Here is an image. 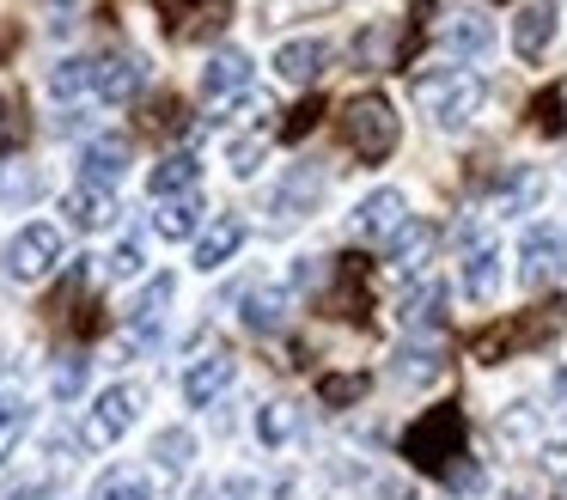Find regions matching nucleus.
<instances>
[{"label": "nucleus", "mask_w": 567, "mask_h": 500, "mask_svg": "<svg viewBox=\"0 0 567 500\" xmlns=\"http://www.w3.org/2000/svg\"><path fill=\"white\" fill-rule=\"evenodd\" d=\"M342 141L354 159H367V165H384V159L396 153V141H403V116L391 110V98L384 92H360L342 104Z\"/></svg>", "instance_id": "f257e3e1"}, {"label": "nucleus", "mask_w": 567, "mask_h": 500, "mask_svg": "<svg viewBox=\"0 0 567 500\" xmlns=\"http://www.w3.org/2000/svg\"><path fill=\"white\" fill-rule=\"evenodd\" d=\"M482 98H488V85H482V73L470 68H445V73H421L415 80V104L427 110L433 129H470L482 110Z\"/></svg>", "instance_id": "f03ea898"}, {"label": "nucleus", "mask_w": 567, "mask_h": 500, "mask_svg": "<svg viewBox=\"0 0 567 500\" xmlns=\"http://www.w3.org/2000/svg\"><path fill=\"white\" fill-rule=\"evenodd\" d=\"M403 458L421 463V470H433V476H452L457 458H464V415L457 409L421 415V421L403 433Z\"/></svg>", "instance_id": "7ed1b4c3"}, {"label": "nucleus", "mask_w": 567, "mask_h": 500, "mask_svg": "<svg viewBox=\"0 0 567 500\" xmlns=\"http://www.w3.org/2000/svg\"><path fill=\"white\" fill-rule=\"evenodd\" d=\"M62 251H68L62 226H50V220H31V226L13 232V244H7V256H0V263H7V280H43V275H55Z\"/></svg>", "instance_id": "20e7f679"}, {"label": "nucleus", "mask_w": 567, "mask_h": 500, "mask_svg": "<svg viewBox=\"0 0 567 500\" xmlns=\"http://www.w3.org/2000/svg\"><path fill=\"white\" fill-rule=\"evenodd\" d=\"M141 409H147V390L141 385H111L92 397V415H86V446H111V439H123L128 427L141 421Z\"/></svg>", "instance_id": "39448f33"}, {"label": "nucleus", "mask_w": 567, "mask_h": 500, "mask_svg": "<svg viewBox=\"0 0 567 500\" xmlns=\"http://www.w3.org/2000/svg\"><path fill=\"white\" fill-rule=\"evenodd\" d=\"M409 226V202H403V190H372V195H360V207L348 214V232L354 238H396V232Z\"/></svg>", "instance_id": "423d86ee"}, {"label": "nucleus", "mask_w": 567, "mask_h": 500, "mask_svg": "<svg viewBox=\"0 0 567 500\" xmlns=\"http://www.w3.org/2000/svg\"><path fill=\"white\" fill-rule=\"evenodd\" d=\"M141 80H147V61L128 55V49L92 55V98H99V104H128V98L141 92Z\"/></svg>", "instance_id": "0eeeda50"}, {"label": "nucleus", "mask_w": 567, "mask_h": 500, "mask_svg": "<svg viewBox=\"0 0 567 500\" xmlns=\"http://www.w3.org/2000/svg\"><path fill=\"white\" fill-rule=\"evenodd\" d=\"M318 195H323V171H318V165H293V171L281 177V190L269 195L275 226H293V220H306L311 207H318Z\"/></svg>", "instance_id": "6e6552de"}, {"label": "nucleus", "mask_w": 567, "mask_h": 500, "mask_svg": "<svg viewBox=\"0 0 567 500\" xmlns=\"http://www.w3.org/2000/svg\"><path fill=\"white\" fill-rule=\"evenodd\" d=\"M457 287H464L470 305H488L501 293V244L494 238H470L464 268H457Z\"/></svg>", "instance_id": "1a4fd4ad"}, {"label": "nucleus", "mask_w": 567, "mask_h": 500, "mask_svg": "<svg viewBox=\"0 0 567 500\" xmlns=\"http://www.w3.org/2000/svg\"><path fill=\"white\" fill-rule=\"evenodd\" d=\"M567 263L561 251V232L555 226H530L525 238H518V280L525 287H543V280H555V268Z\"/></svg>", "instance_id": "9d476101"}, {"label": "nucleus", "mask_w": 567, "mask_h": 500, "mask_svg": "<svg viewBox=\"0 0 567 500\" xmlns=\"http://www.w3.org/2000/svg\"><path fill=\"white\" fill-rule=\"evenodd\" d=\"M250 92V55L245 49H220V55L202 68V98L208 104H238Z\"/></svg>", "instance_id": "9b49d317"}, {"label": "nucleus", "mask_w": 567, "mask_h": 500, "mask_svg": "<svg viewBox=\"0 0 567 500\" xmlns=\"http://www.w3.org/2000/svg\"><path fill=\"white\" fill-rule=\"evenodd\" d=\"M233 378H238V360H233L226 348L202 354V360L184 373V402H189V409H208V402L220 397V390L233 385Z\"/></svg>", "instance_id": "f8f14e48"}, {"label": "nucleus", "mask_w": 567, "mask_h": 500, "mask_svg": "<svg viewBox=\"0 0 567 500\" xmlns=\"http://www.w3.org/2000/svg\"><path fill=\"white\" fill-rule=\"evenodd\" d=\"M440 49L457 61H482L494 49V19H482V12H452V19L440 24Z\"/></svg>", "instance_id": "ddd939ff"}, {"label": "nucleus", "mask_w": 567, "mask_h": 500, "mask_svg": "<svg viewBox=\"0 0 567 500\" xmlns=\"http://www.w3.org/2000/svg\"><path fill=\"white\" fill-rule=\"evenodd\" d=\"M245 238H250V232H245V220H238V214H214V226L202 232V244H196V268H202V275L226 268L238 251H245Z\"/></svg>", "instance_id": "4468645a"}, {"label": "nucleus", "mask_w": 567, "mask_h": 500, "mask_svg": "<svg viewBox=\"0 0 567 500\" xmlns=\"http://www.w3.org/2000/svg\"><path fill=\"white\" fill-rule=\"evenodd\" d=\"M323 61H330V43H323V37H293V43L275 49V73H281L287 85H311L323 73Z\"/></svg>", "instance_id": "2eb2a0df"}, {"label": "nucleus", "mask_w": 567, "mask_h": 500, "mask_svg": "<svg viewBox=\"0 0 567 500\" xmlns=\"http://www.w3.org/2000/svg\"><path fill=\"white\" fill-rule=\"evenodd\" d=\"M62 214L74 220L80 232H111L123 207H116V195H111V190H99V183H80V190L62 202Z\"/></svg>", "instance_id": "dca6fc26"}, {"label": "nucleus", "mask_w": 567, "mask_h": 500, "mask_svg": "<svg viewBox=\"0 0 567 500\" xmlns=\"http://www.w3.org/2000/svg\"><path fill=\"white\" fill-rule=\"evenodd\" d=\"M549 43H555V0H530V7H518V19H513V49L518 55L537 61Z\"/></svg>", "instance_id": "f3484780"}, {"label": "nucleus", "mask_w": 567, "mask_h": 500, "mask_svg": "<svg viewBox=\"0 0 567 500\" xmlns=\"http://www.w3.org/2000/svg\"><path fill=\"white\" fill-rule=\"evenodd\" d=\"M80 171H86V183L111 190V183L128 171V141H123V134H104V141H86V153H80Z\"/></svg>", "instance_id": "a211bd4d"}, {"label": "nucleus", "mask_w": 567, "mask_h": 500, "mask_svg": "<svg viewBox=\"0 0 567 500\" xmlns=\"http://www.w3.org/2000/svg\"><path fill=\"white\" fill-rule=\"evenodd\" d=\"M445 373V354L440 341H403L391 360V378H403V385H433V378Z\"/></svg>", "instance_id": "6ab92c4d"}, {"label": "nucleus", "mask_w": 567, "mask_h": 500, "mask_svg": "<svg viewBox=\"0 0 567 500\" xmlns=\"http://www.w3.org/2000/svg\"><path fill=\"white\" fill-rule=\"evenodd\" d=\"M427 251H433V226H427V220H409L396 238H384V263H391L396 275H415Z\"/></svg>", "instance_id": "aec40b11"}, {"label": "nucleus", "mask_w": 567, "mask_h": 500, "mask_svg": "<svg viewBox=\"0 0 567 500\" xmlns=\"http://www.w3.org/2000/svg\"><path fill=\"white\" fill-rule=\"evenodd\" d=\"M196 226H202V195L196 190H189V195H165L159 214H153V232H159V238H172V244H184Z\"/></svg>", "instance_id": "412c9836"}, {"label": "nucleus", "mask_w": 567, "mask_h": 500, "mask_svg": "<svg viewBox=\"0 0 567 500\" xmlns=\"http://www.w3.org/2000/svg\"><path fill=\"white\" fill-rule=\"evenodd\" d=\"M440 317H445V280H433V275L421 280L403 305H396V324H403V329H433Z\"/></svg>", "instance_id": "4be33fe9"}, {"label": "nucleus", "mask_w": 567, "mask_h": 500, "mask_svg": "<svg viewBox=\"0 0 567 500\" xmlns=\"http://www.w3.org/2000/svg\"><path fill=\"white\" fill-rule=\"evenodd\" d=\"M202 183V165H196V153H172V159H159V165H153V177H147V190L159 195H189Z\"/></svg>", "instance_id": "5701e85b"}, {"label": "nucleus", "mask_w": 567, "mask_h": 500, "mask_svg": "<svg viewBox=\"0 0 567 500\" xmlns=\"http://www.w3.org/2000/svg\"><path fill=\"white\" fill-rule=\"evenodd\" d=\"M172 293H177V280L172 275H153L147 280V293H141L135 305H128V329H153L165 317V305H172Z\"/></svg>", "instance_id": "b1692460"}, {"label": "nucleus", "mask_w": 567, "mask_h": 500, "mask_svg": "<svg viewBox=\"0 0 567 500\" xmlns=\"http://www.w3.org/2000/svg\"><path fill=\"white\" fill-rule=\"evenodd\" d=\"M92 500H153V482L135 470V463H123V470H104V476H99Z\"/></svg>", "instance_id": "393cba45"}, {"label": "nucleus", "mask_w": 567, "mask_h": 500, "mask_svg": "<svg viewBox=\"0 0 567 500\" xmlns=\"http://www.w3.org/2000/svg\"><path fill=\"white\" fill-rule=\"evenodd\" d=\"M537 195H543V171L518 165L513 177H506V190L494 195V207H501V214H525V207H537Z\"/></svg>", "instance_id": "a878e982"}, {"label": "nucleus", "mask_w": 567, "mask_h": 500, "mask_svg": "<svg viewBox=\"0 0 567 500\" xmlns=\"http://www.w3.org/2000/svg\"><path fill=\"white\" fill-rule=\"evenodd\" d=\"M25 433H31V402L25 397H0V463L13 458Z\"/></svg>", "instance_id": "bb28decb"}, {"label": "nucleus", "mask_w": 567, "mask_h": 500, "mask_svg": "<svg viewBox=\"0 0 567 500\" xmlns=\"http://www.w3.org/2000/svg\"><path fill=\"white\" fill-rule=\"evenodd\" d=\"M238 317H245L250 329H275L287 317V293H275V287H257V293H245V305H238Z\"/></svg>", "instance_id": "cd10ccee"}, {"label": "nucleus", "mask_w": 567, "mask_h": 500, "mask_svg": "<svg viewBox=\"0 0 567 500\" xmlns=\"http://www.w3.org/2000/svg\"><path fill=\"white\" fill-rule=\"evenodd\" d=\"M257 433H262V446H287L299 433V402H262Z\"/></svg>", "instance_id": "c85d7f7f"}, {"label": "nucleus", "mask_w": 567, "mask_h": 500, "mask_svg": "<svg viewBox=\"0 0 567 500\" xmlns=\"http://www.w3.org/2000/svg\"><path fill=\"white\" fill-rule=\"evenodd\" d=\"M153 458H159L165 470H177V476H184L189 463H196V439H189V427H165V433L153 439Z\"/></svg>", "instance_id": "c756f323"}, {"label": "nucleus", "mask_w": 567, "mask_h": 500, "mask_svg": "<svg viewBox=\"0 0 567 500\" xmlns=\"http://www.w3.org/2000/svg\"><path fill=\"white\" fill-rule=\"evenodd\" d=\"M50 98H92V61H62V68L50 73Z\"/></svg>", "instance_id": "7c9ffc66"}, {"label": "nucleus", "mask_w": 567, "mask_h": 500, "mask_svg": "<svg viewBox=\"0 0 567 500\" xmlns=\"http://www.w3.org/2000/svg\"><path fill=\"white\" fill-rule=\"evenodd\" d=\"M141 263H147V238H141V232H128V238L111 251V263H104V268H111L116 280H128V275H141Z\"/></svg>", "instance_id": "2f4dec72"}, {"label": "nucleus", "mask_w": 567, "mask_h": 500, "mask_svg": "<svg viewBox=\"0 0 567 500\" xmlns=\"http://www.w3.org/2000/svg\"><path fill=\"white\" fill-rule=\"evenodd\" d=\"M226 165H233V177H250L262 165V134H245V141L226 146Z\"/></svg>", "instance_id": "473e14b6"}, {"label": "nucleus", "mask_w": 567, "mask_h": 500, "mask_svg": "<svg viewBox=\"0 0 567 500\" xmlns=\"http://www.w3.org/2000/svg\"><path fill=\"white\" fill-rule=\"evenodd\" d=\"M318 390H323V402H360V397H367V378H360V373H330Z\"/></svg>", "instance_id": "72a5a7b5"}, {"label": "nucleus", "mask_w": 567, "mask_h": 500, "mask_svg": "<svg viewBox=\"0 0 567 500\" xmlns=\"http://www.w3.org/2000/svg\"><path fill=\"white\" fill-rule=\"evenodd\" d=\"M323 7H336V0H262V24H281L293 12H323Z\"/></svg>", "instance_id": "f704fd0d"}, {"label": "nucleus", "mask_w": 567, "mask_h": 500, "mask_svg": "<svg viewBox=\"0 0 567 500\" xmlns=\"http://www.w3.org/2000/svg\"><path fill=\"white\" fill-rule=\"evenodd\" d=\"M318 116H323L318 104H299V110H293V122H287V134H293V141H299V134H311V129H318Z\"/></svg>", "instance_id": "c9c22d12"}, {"label": "nucleus", "mask_w": 567, "mask_h": 500, "mask_svg": "<svg viewBox=\"0 0 567 500\" xmlns=\"http://www.w3.org/2000/svg\"><path fill=\"white\" fill-rule=\"evenodd\" d=\"M250 494H257V482H250V476H226L214 500H250Z\"/></svg>", "instance_id": "e433bc0d"}, {"label": "nucleus", "mask_w": 567, "mask_h": 500, "mask_svg": "<svg viewBox=\"0 0 567 500\" xmlns=\"http://www.w3.org/2000/svg\"><path fill=\"white\" fill-rule=\"evenodd\" d=\"M153 129H177V98H159V104H153Z\"/></svg>", "instance_id": "4c0bfd02"}, {"label": "nucleus", "mask_w": 567, "mask_h": 500, "mask_svg": "<svg viewBox=\"0 0 567 500\" xmlns=\"http://www.w3.org/2000/svg\"><path fill=\"white\" fill-rule=\"evenodd\" d=\"M7 500H55V494H50V488H43V482H31V488H13V494H7Z\"/></svg>", "instance_id": "58836bf2"}, {"label": "nucleus", "mask_w": 567, "mask_h": 500, "mask_svg": "<svg viewBox=\"0 0 567 500\" xmlns=\"http://www.w3.org/2000/svg\"><path fill=\"white\" fill-rule=\"evenodd\" d=\"M153 7H159V12H165V19H184V12H189V7H196V0H153Z\"/></svg>", "instance_id": "ea45409f"}, {"label": "nucleus", "mask_w": 567, "mask_h": 500, "mask_svg": "<svg viewBox=\"0 0 567 500\" xmlns=\"http://www.w3.org/2000/svg\"><path fill=\"white\" fill-rule=\"evenodd\" d=\"M561 251H567V244H561Z\"/></svg>", "instance_id": "a19ab883"}]
</instances>
